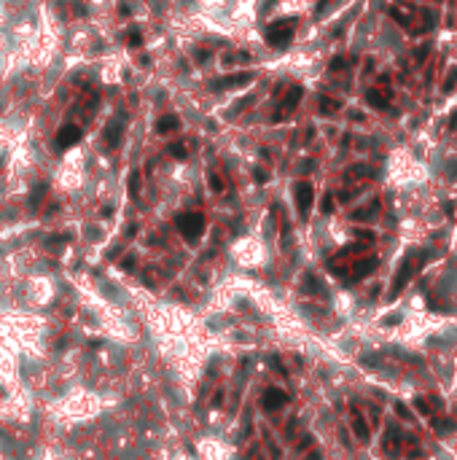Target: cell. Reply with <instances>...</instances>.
Listing matches in <instances>:
<instances>
[{
  "mask_svg": "<svg viewBox=\"0 0 457 460\" xmlns=\"http://www.w3.org/2000/svg\"><path fill=\"white\" fill-rule=\"evenodd\" d=\"M78 140H81V129H78V126H73V124H68V126H62V129H59L57 145H59V148H70V145L78 143Z\"/></svg>",
  "mask_w": 457,
  "mask_h": 460,
  "instance_id": "5b68a950",
  "label": "cell"
},
{
  "mask_svg": "<svg viewBox=\"0 0 457 460\" xmlns=\"http://www.w3.org/2000/svg\"><path fill=\"white\" fill-rule=\"evenodd\" d=\"M417 409H420V412H430V406L422 401V398H417Z\"/></svg>",
  "mask_w": 457,
  "mask_h": 460,
  "instance_id": "e0dca14e",
  "label": "cell"
},
{
  "mask_svg": "<svg viewBox=\"0 0 457 460\" xmlns=\"http://www.w3.org/2000/svg\"><path fill=\"white\" fill-rule=\"evenodd\" d=\"M178 126V116H164V118H159V124H156V129L162 132V135H167V132H172Z\"/></svg>",
  "mask_w": 457,
  "mask_h": 460,
  "instance_id": "9c48e42d",
  "label": "cell"
},
{
  "mask_svg": "<svg viewBox=\"0 0 457 460\" xmlns=\"http://www.w3.org/2000/svg\"><path fill=\"white\" fill-rule=\"evenodd\" d=\"M299 97H301V86H293V89L288 92V97L282 100V108H285V111H290L296 103H299Z\"/></svg>",
  "mask_w": 457,
  "mask_h": 460,
  "instance_id": "30bf717a",
  "label": "cell"
},
{
  "mask_svg": "<svg viewBox=\"0 0 457 460\" xmlns=\"http://www.w3.org/2000/svg\"><path fill=\"white\" fill-rule=\"evenodd\" d=\"M293 194H296V208H299V213H301V216H307L309 208H312V197H315L312 183L299 181V183H296V189H293Z\"/></svg>",
  "mask_w": 457,
  "mask_h": 460,
  "instance_id": "3957f363",
  "label": "cell"
},
{
  "mask_svg": "<svg viewBox=\"0 0 457 460\" xmlns=\"http://www.w3.org/2000/svg\"><path fill=\"white\" fill-rule=\"evenodd\" d=\"M374 266H376V258H363V261H361V264H355V272H353V277H355V280L366 277V275H368V272H371V269H374Z\"/></svg>",
  "mask_w": 457,
  "mask_h": 460,
  "instance_id": "52a82bcc",
  "label": "cell"
},
{
  "mask_svg": "<svg viewBox=\"0 0 457 460\" xmlns=\"http://www.w3.org/2000/svg\"><path fill=\"white\" fill-rule=\"evenodd\" d=\"M175 226L183 237L194 242V239L204 231V216H199V213H183V216H178Z\"/></svg>",
  "mask_w": 457,
  "mask_h": 460,
  "instance_id": "6da1fadb",
  "label": "cell"
},
{
  "mask_svg": "<svg viewBox=\"0 0 457 460\" xmlns=\"http://www.w3.org/2000/svg\"><path fill=\"white\" fill-rule=\"evenodd\" d=\"M170 153H172V156H175V159H186V156H188V151H186V145H183V143H178V145H170Z\"/></svg>",
  "mask_w": 457,
  "mask_h": 460,
  "instance_id": "5bb4252c",
  "label": "cell"
},
{
  "mask_svg": "<svg viewBox=\"0 0 457 460\" xmlns=\"http://www.w3.org/2000/svg\"><path fill=\"white\" fill-rule=\"evenodd\" d=\"M353 431H355V436H358V439H363V442L368 439V425L363 423V417H361V415H355V417H353Z\"/></svg>",
  "mask_w": 457,
  "mask_h": 460,
  "instance_id": "ba28073f",
  "label": "cell"
},
{
  "mask_svg": "<svg viewBox=\"0 0 457 460\" xmlns=\"http://www.w3.org/2000/svg\"><path fill=\"white\" fill-rule=\"evenodd\" d=\"M412 258H406V261H403V266H401V272L398 275H395V283H393V293H390V296H395V293H398L403 285H406V280L412 277Z\"/></svg>",
  "mask_w": 457,
  "mask_h": 460,
  "instance_id": "8992f818",
  "label": "cell"
},
{
  "mask_svg": "<svg viewBox=\"0 0 457 460\" xmlns=\"http://www.w3.org/2000/svg\"><path fill=\"white\" fill-rule=\"evenodd\" d=\"M323 113H331V111H336V108H339V103H334V100H323Z\"/></svg>",
  "mask_w": 457,
  "mask_h": 460,
  "instance_id": "9a60e30c",
  "label": "cell"
},
{
  "mask_svg": "<svg viewBox=\"0 0 457 460\" xmlns=\"http://www.w3.org/2000/svg\"><path fill=\"white\" fill-rule=\"evenodd\" d=\"M296 32V19H280L267 30V41L272 46H285Z\"/></svg>",
  "mask_w": 457,
  "mask_h": 460,
  "instance_id": "7a4b0ae2",
  "label": "cell"
},
{
  "mask_svg": "<svg viewBox=\"0 0 457 460\" xmlns=\"http://www.w3.org/2000/svg\"><path fill=\"white\" fill-rule=\"evenodd\" d=\"M127 41H129V46H140V32H129V35H127Z\"/></svg>",
  "mask_w": 457,
  "mask_h": 460,
  "instance_id": "2e32d148",
  "label": "cell"
},
{
  "mask_svg": "<svg viewBox=\"0 0 457 460\" xmlns=\"http://www.w3.org/2000/svg\"><path fill=\"white\" fill-rule=\"evenodd\" d=\"M250 81V73H237V76H229V78H223V86H231V84H248Z\"/></svg>",
  "mask_w": 457,
  "mask_h": 460,
  "instance_id": "8fae6325",
  "label": "cell"
},
{
  "mask_svg": "<svg viewBox=\"0 0 457 460\" xmlns=\"http://www.w3.org/2000/svg\"><path fill=\"white\" fill-rule=\"evenodd\" d=\"M285 404H288V393L280 390V388H269L267 393H264V401H261V406L267 412H274V409H280V406H285Z\"/></svg>",
  "mask_w": 457,
  "mask_h": 460,
  "instance_id": "277c9868",
  "label": "cell"
},
{
  "mask_svg": "<svg viewBox=\"0 0 457 460\" xmlns=\"http://www.w3.org/2000/svg\"><path fill=\"white\" fill-rule=\"evenodd\" d=\"M118 137H121V124H118V121L108 124V140H110V143H118Z\"/></svg>",
  "mask_w": 457,
  "mask_h": 460,
  "instance_id": "4fadbf2b",
  "label": "cell"
},
{
  "mask_svg": "<svg viewBox=\"0 0 457 460\" xmlns=\"http://www.w3.org/2000/svg\"><path fill=\"white\" fill-rule=\"evenodd\" d=\"M368 103H371V105H376V108H387V97H382L379 95V92H368Z\"/></svg>",
  "mask_w": 457,
  "mask_h": 460,
  "instance_id": "7c38bea8",
  "label": "cell"
}]
</instances>
